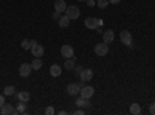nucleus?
Returning a JSON list of instances; mask_svg holds the SVG:
<instances>
[{"mask_svg":"<svg viewBox=\"0 0 155 115\" xmlns=\"http://www.w3.org/2000/svg\"><path fill=\"white\" fill-rule=\"evenodd\" d=\"M65 14L70 17V20H74V19L79 17L81 11H79V8H78L76 5H70V6H67V9H65Z\"/></svg>","mask_w":155,"mask_h":115,"instance_id":"f257e3e1","label":"nucleus"},{"mask_svg":"<svg viewBox=\"0 0 155 115\" xmlns=\"http://www.w3.org/2000/svg\"><path fill=\"white\" fill-rule=\"evenodd\" d=\"M44 52H45L44 47L39 44V42L33 41V47H31V53H33V56H34V58H42Z\"/></svg>","mask_w":155,"mask_h":115,"instance_id":"f03ea898","label":"nucleus"},{"mask_svg":"<svg viewBox=\"0 0 155 115\" xmlns=\"http://www.w3.org/2000/svg\"><path fill=\"white\" fill-rule=\"evenodd\" d=\"M95 53H96L98 56H106V55L109 53V44H106V42H99V44H96V47H95Z\"/></svg>","mask_w":155,"mask_h":115,"instance_id":"7ed1b4c3","label":"nucleus"},{"mask_svg":"<svg viewBox=\"0 0 155 115\" xmlns=\"http://www.w3.org/2000/svg\"><path fill=\"white\" fill-rule=\"evenodd\" d=\"M31 72H33L31 64H22V66L19 67V75L22 76V78H28V76L31 75Z\"/></svg>","mask_w":155,"mask_h":115,"instance_id":"20e7f679","label":"nucleus"},{"mask_svg":"<svg viewBox=\"0 0 155 115\" xmlns=\"http://www.w3.org/2000/svg\"><path fill=\"white\" fill-rule=\"evenodd\" d=\"M79 95H81L82 98H87V100H90V98H92V96L95 95V89H93L92 86H84V87L81 89Z\"/></svg>","mask_w":155,"mask_h":115,"instance_id":"39448f33","label":"nucleus"},{"mask_svg":"<svg viewBox=\"0 0 155 115\" xmlns=\"http://www.w3.org/2000/svg\"><path fill=\"white\" fill-rule=\"evenodd\" d=\"M120 39L124 45H130L132 44V33L130 31H127V30H123L120 33Z\"/></svg>","mask_w":155,"mask_h":115,"instance_id":"423d86ee","label":"nucleus"},{"mask_svg":"<svg viewBox=\"0 0 155 115\" xmlns=\"http://www.w3.org/2000/svg\"><path fill=\"white\" fill-rule=\"evenodd\" d=\"M61 55H62V58H64V59H67V58H73V55H74L73 47H71V45H62V48H61Z\"/></svg>","mask_w":155,"mask_h":115,"instance_id":"0eeeda50","label":"nucleus"},{"mask_svg":"<svg viewBox=\"0 0 155 115\" xmlns=\"http://www.w3.org/2000/svg\"><path fill=\"white\" fill-rule=\"evenodd\" d=\"M92 78H93V70H92V69H84V70L79 73V79L84 81V83L90 81Z\"/></svg>","mask_w":155,"mask_h":115,"instance_id":"6e6552de","label":"nucleus"},{"mask_svg":"<svg viewBox=\"0 0 155 115\" xmlns=\"http://www.w3.org/2000/svg\"><path fill=\"white\" fill-rule=\"evenodd\" d=\"M0 112H2V115H12V113H17V109L12 106V104H3L2 107H0Z\"/></svg>","mask_w":155,"mask_h":115,"instance_id":"1a4fd4ad","label":"nucleus"},{"mask_svg":"<svg viewBox=\"0 0 155 115\" xmlns=\"http://www.w3.org/2000/svg\"><path fill=\"white\" fill-rule=\"evenodd\" d=\"M79 92H81V87H79V84H68V86H67V93H68V95L76 96Z\"/></svg>","mask_w":155,"mask_h":115,"instance_id":"9d476101","label":"nucleus"},{"mask_svg":"<svg viewBox=\"0 0 155 115\" xmlns=\"http://www.w3.org/2000/svg\"><path fill=\"white\" fill-rule=\"evenodd\" d=\"M85 27L88 30H96L98 28V19L96 17H87L85 19Z\"/></svg>","mask_w":155,"mask_h":115,"instance_id":"9b49d317","label":"nucleus"},{"mask_svg":"<svg viewBox=\"0 0 155 115\" xmlns=\"http://www.w3.org/2000/svg\"><path fill=\"white\" fill-rule=\"evenodd\" d=\"M113 39H115V33L112 30H106L104 33H102V41H104L106 44L113 42Z\"/></svg>","mask_w":155,"mask_h":115,"instance_id":"f8f14e48","label":"nucleus"},{"mask_svg":"<svg viewBox=\"0 0 155 115\" xmlns=\"http://www.w3.org/2000/svg\"><path fill=\"white\" fill-rule=\"evenodd\" d=\"M65 9H67L65 0H56V2H54V11H58V12H65Z\"/></svg>","mask_w":155,"mask_h":115,"instance_id":"ddd939ff","label":"nucleus"},{"mask_svg":"<svg viewBox=\"0 0 155 115\" xmlns=\"http://www.w3.org/2000/svg\"><path fill=\"white\" fill-rule=\"evenodd\" d=\"M61 73H62V67L58 66V64H53V66L50 67V75H51V76L58 78V76H61Z\"/></svg>","mask_w":155,"mask_h":115,"instance_id":"4468645a","label":"nucleus"},{"mask_svg":"<svg viewBox=\"0 0 155 115\" xmlns=\"http://www.w3.org/2000/svg\"><path fill=\"white\" fill-rule=\"evenodd\" d=\"M76 106H78V107H90V100L79 96V98L76 100Z\"/></svg>","mask_w":155,"mask_h":115,"instance_id":"2eb2a0df","label":"nucleus"},{"mask_svg":"<svg viewBox=\"0 0 155 115\" xmlns=\"http://www.w3.org/2000/svg\"><path fill=\"white\" fill-rule=\"evenodd\" d=\"M58 22H59V27H61V28H67L68 25H70V17H68L67 14H65V16H61Z\"/></svg>","mask_w":155,"mask_h":115,"instance_id":"dca6fc26","label":"nucleus"},{"mask_svg":"<svg viewBox=\"0 0 155 115\" xmlns=\"http://www.w3.org/2000/svg\"><path fill=\"white\" fill-rule=\"evenodd\" d=\"M16 96H17V100H19V101L28 103V100H30V96H31V95H30V92H25V90H23V92H19Z\"/></svg>","mask_w":155,"mask_h":115,"instance_id":"f3484780","label":"nucleus"},{"mask_svg":"<svg viewBox=\"0 0 155 115\" xmlns=\"http://www.w3.org/2000/svg\"><path fill=\"white\" fill-rule=\"evenodd\" d=\"M74 66H76L74 58H67V59H65V66H64V67H65L67 70H73V69H74Z\"/></svg>","mask_w":155,"mask_h":115,"instance_id":"a211bd4d","label":"nucleus"},{"mask_svg":"<svg viewBox=\"0 0 155 115\" xmlns=\"http://www.w3.org/2000/svg\"><path fill=\"white\" fill-rule=\"evenodd\" d=\"M31 67H33V70H41V69H42V61H41V58H34V61L31 62Z\"/></svg>","mask_w":155,"mask_h":115,"instance_id":"6ab92c4d","label":"nucleus"},{"mask_svg":"<svg viewBox=\"0 0 155 115\" xmlns=\"http://www.w3.org/2000/svg\"><path fill=\"white\" fill-rule=\"evenodd\" d=\"M130 113H132V115L141 113V106H140L138 103H132V104H130Z\"/></svg>","mask_w":155,"mask_h":115,"instance_id":"aec40b11","label":"nucleus"},{"mask_svg":"<svg viewBox=\"0 0 155 115\" xmlns=\"http://www.w3.org/2000/svg\"><path fill=\"white\" fill-rule=\"evenodd\" d=\"M14 87H12V86H6L5 89H3V95L5 96H12V95H14Z\"/></svg>","mask_w":155,"mask_h":115,"instance_id":"412c9836","label":"nucleus"},{"mask_svg":"<svg viewBox=\"0 0 155 115\" xmlns=\"http://www.w3.org/2000/svg\"><path fill=\"white\" fill-rule=\"evenodd\" d=\"M20 45H22V48H23V50H31V47H33V41H28V39H23Z\"/></svg>","mask_w":155,"mask_h":115,"instance_id":"4be33fe9","label":"nucleus"},{"mask_svg":"<svg viewBox=\"0 0 155 115\" xmlns=\"http://www.w3.org/2000/svg\"><path fill=\"white\" fill-rule=\"evenodd\" d=\"M27 109H25V103L23 101H19V107H17V113H25Z\"/></svg>","mask_w":155,"mask_h":115,"instance_id":"5701e85b","label":"nucleus"},{"mask_svg":"<svg viewBox=\"0 0 155 115\" xmlns=\"http://www.w3.org/2000/svg\"><path fill=\"white\" fill-rule=\"evenodd\" d=\"M107 5H110V3H109V0H98V6H99L101 9H102V8H106Z\"/></svg>","mask_w":155,"mask_h":115,"instance_id":"b1692460","label":"nucleus"},{"mask_svg":"<svg viewBox=\"0 0 155 115\" xmlns=\"http://www.w3.org/2000/svg\"><path fill=\"white\" fill-rule=\"evenodd\" d=\"M45 113H47V115H51V113H54V107H53V106H48V107L45 109Z\"/></svg>","mask_w":155,"mask_h":115,"instance_id":"393cba45","label":"nucleus"},{"mask_svg":"<svg viewBox=\"0 0 155 115\" xmlns=\"http://www.w3.org/2000/svg\"><path fill=\"white\" fill-rule=\"evenodd\" d=\"M149 112H150L152 115H155V101H153V103L149 106Z\"/></svg>","mask_w":155,"mask_h":115,"instance_id":"a878e982","label":"nucleus"},{"mask_svg":"<svg viewBox=\"0 0 155 115\" xmlns=\"http://www.w3.org/2000/svg\"><path fill=\"white\" fill-rule=\"evenodd\" d=\"M82 70H84V69H82V67H81V66H78V67H76V66H74V73H76V75H79V73H81V72H82Z\"/></svg>","mask_w":155,"mask_h":115,"instance_id":"bb28decb","label":"nucleus"},{"mask_svg":"<svg viewBox=\"0 0 155 115\" xmlns=\"http://www.w3.org/2000/svg\"><path fill=\"white\" fill-rule=\"evenodd\" d=\"M59 17H61V12L54 11V12H53V20H59Z\"/></svg>","mask_w":155,"mask_h":115,"instance_id":"cd10ccee","label":"nucleus"},{"mask_svg":"<svg viewBox=\"0 0 155 115\" xmlns=\"http://www.w3.org/2000/svg\"><path fill=\"white\" fill-rule=\"evenodd\" d=\"M87 6H95V0H85Z\"/></svg>","mask_w":155,"mask_h":115,"instance_id":"c85d7f7f","label":"nucleus"},{"mask_svg":"<svg viewBox=\"0 0 155 115\" xmlns=\"http://www.w3.org/2000/svg\"><path fill=\"white\" fill-rule=\"evenodd\" d=\"M3 104H5V96H3V95H0V107H2Z\"/></svg>","mask_w":155,"mask_h":115,"instance_id":"c756f323","label":"nucleus"},{"mask_svg":"<svg viewBox=\"0 0 155 115\" xmlns=\"http://www.w3.org/2000/svg\"><path fill=\"white\" fill-rule=\"evenodd\" d=\"M121 0H109V3H112V5H116V3H120Z\"/></svg>","mask_w":155,"mask_h":115,"instance_id":"7c9ffc66","label":"nucleus"},{"mask_svg":"<svg viewBox=\"0 0 155 115\" xmlns=\"http://www.w3.org/2000/svg\"><path fill=\"white\" fill-rule=\"evenodd\" d=\"M74 113H76V115H82V113H84V110H82V109H79V107H78V110H76Z\"/></svg>","mask_w":155,"mask_h":115,"instance_id":"2f4dec72","label":"nucleus"},{"mask_svg":"<svg viewBox=\"0 0 155 115\" xmlns=\"http://www.w3.org/2000/svg\"><path fill=\"white\" fill-rule=\"evenodd\" d=\"M104 25V20H101V19H98V27H102Z\"/></svg>","mask_w":155,"mask_h":115,"instance_id":"473e14b6","label":"nucleus"},{"mask_svg":"<svg viewBox=\"0 0 155 115\" xmlns=\"http://www.w3.org/2000/svg\"><path fill=\"white\" fill-rule=\"evenodd\" d=\"M78 2H85V0H78Z\"/></svg>","mask_w":155,"mask_h":115,"instance_id":"72a5a7b5","label":"nucleus"}]
</instances>
